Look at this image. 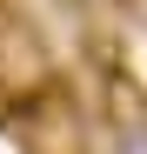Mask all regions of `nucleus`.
Masks as SVG:
<instances>
[{"mask_svg":"<svg viewBox=\"0 0 147 154\" xmlns=\"http://www.w3.org/2000/svg\"><path fill=\"white\" fill-rule=\"evenodd\" d=\"M74 7H94V0H74Z\"/></svg>","mask_w":147,"mask_h":154,"instance_id":"nucleus-1","label":"nucleus"}]
</instances>
